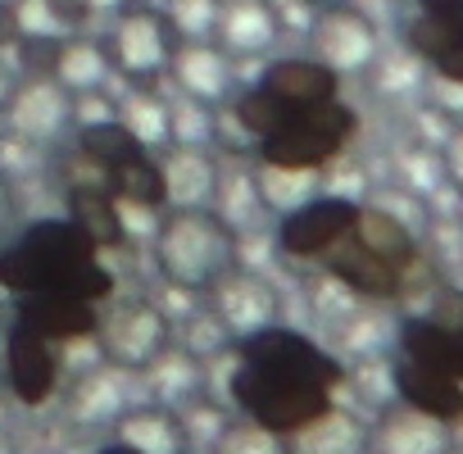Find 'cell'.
I'll return each mask as SVG.
<instances>
[{
  "label": "cell",
  "mask_w": 463,
  "mask_h": 454,
  "mask_svg": "<svg viewBox=\"0 0 463 454\" xmlns=\"http://www.w3.org/2000/svg\"><path fill=\"white\" fill-rule=\"evenodd\" d=\"M96 454H137V449H132V445H123V440L114 436V440H109V445H100Z\"/></svg>",
  "instance_id": "cell-38"
},
{
  "label": "cell",
  "mask_w": 463,
  "mask_h": 454,
  "mask_svg": "<svg viewBox=\"0 0 463 454\" xmlns=\"http://www.w3.org/2000/svg\"><path fill=\"white\" fill-rule=\"evenodd\" d=\"M73 132H78V155H82V159H91L109 182H114V173H123L128 164H137L141 155H150L146 146H137V141H132V132H128L118 118L87 123V128H73Z\"/></svg>",
  "instance_id": "cell-25"
},
{
  "label": "cell",
  "mask_w": 463,
  "mask_h": 454,
  "mask_svg": "<svg viewBox=\"0 0 463 454\" xmlns=\"http://www.w3.org/2000/svg\"><path fill=\"white\" fill-rule=\"evenodd\" d=\"M341 382H345V368L332 350H323L296 327L273 323L237 341L227 395L241 418L269 427L273 436H291L336 404Z\"/></svg>",
  "instance_id": "cell-1"
},
{
  "label": "cell",
  "mask_w": 463,
  "mask_h": 454,
  "mask_svg": "<svg viewBox=\"0 0 463 454\" xmlns=\"http://www.w3.org/2000/svg\"><path fill=\"white\" fill-rule=\"evenodd\" d=\"M0 118H5L10 141H19V146H51L64 132H73V96L55 78L42 73V78L14 82Z\"/></svg>",
  "instance_id": "cell-7"
},
{
  "label": "cell",
  "mask_w": 463,
  "mask_h": 454,
  "mask_svg": "<svg viewBox=\"0 0 463 454\" xmlns=\"http://www.w3.org/2000/svg\"><path fill=\"white\" fill-rule=\"evenodd\" d=\"M282 42V14L273 0H222L213 46L237 64V60H269Z\"/></svg>",
  "instance_id": "cell-11"
},
{
  "label": "cell",
  "mask_w": 463,
  "mask_h": 454,
  "mask_svg": "<svg viewBox=\"0 0 463 454\" xmlns=\"http://www.w3.org/2000/svg\"><path fill=\"white\" fill-rule=\"evenodd\" d=\"M14 318L28 323L33 332H42L46 341L69 345V341L96 336L100 305H91V300H82V296H69V291H42V296H19Z\"/></svg>",
  "instance_id": "cell-13"
},
{
  "label": "cell",
  "mask_w": 463,
  "mask_h": 454,
  "mask_svg": "<svg viewBox=\"0 0 463 454\" xmlns=\"http://www.w3.org/2000/svg\"><path fill=\"white\" fill-rule=\"evenodd\" d=\"M155 269L173 291L209 296V287L241 264V232L213 204H168L155 227Z\"/></svg>",
  "instance_id": "cell-3"
},
{
  "label": "cell",
  "mask_w": 463,
  "mask_h": 454,
  "mask_svg": "<svg viewBox=\"0 0 463 454\" xmlns=\"http://www.w3.org/2000/svg\"><path fill=\"white\" fill-rule=\"evenodd\" d=\"M204 454H287L282 436L250 418H222V427L204 440Z\"/></svg>",
  "instance_id": "cell-31"
},
{
  "label": "cell",
  "mask_w": 463,
  "mask_h": 454,
  "mask_svg": "<svg viewBox=\"0 0 463 454\" xmlns=\"http://www.w3.org/2000/svg\"><path fill=\"white\" fill-rule=\"evenodd\" d=\"M359 132V114L336 96L318 109L291 114L273 137L260 141V164L269 168H300V173H323L332 159L345 155V146Z\"/></svg>",
  "instance_id": "cell-5"
},
{
  "label": "cell",
  "mask_w": 463,
  "mask_h": 454,
  "mask_svg": "<svg viewBox=\"0 0 463 454\" xmlns=\"http://www.w3.org/2000/svg\"><path fill=\"white\" fill-rule=\"evenodd\" d=\"M177 42H213L218 28V0H168L164 10Z\"/></svg>",
  "instance_id": "cell-32"
},
{
  "label": "cell",
  "mask_w": 463,
  "mask_h": 454,
  "mask_svg": "<svg viewBox=\"0 0 463 454\" xmlns=\"http://www.w3.org/2000/svg\"><path fill=\"white\" fill-rule=\"evenodd\" d=\"M168 78H173L177 96L200 100L209 109H222L232 100V91H237L232 87V60L213 42H177Z\"/></svg>",
  "instance_id": "cell-12"
},
{
  "label": "cell",
  "mask_w": 463,
  "mask_h": 454,
  "mask_svg": "<svg viewBox=\"0 0 463 454\" xmlns=\"http://www.w3.org/2000/svg\"><path fill=\"white\" fill-rule=\"evenodd\" d=\"M359 218V200L350 195H314L282 213L278 222V251L287 260H323Z\"/></svg>",
  "instance_id": "cell-8"
},
{
  "label": "cell",
  "mask_w": 463,
  "mask_h": 454,
  "mask_svg": "<svg viewBox=\"0 0 463 454\" xmlns=\"http://www.w3.org/2000/svg\"><path fill=\"white\" fill-rule=\"evenodd\" d=\"M305 5H314V10H345V5H354V0H305Z\"/></svg>",
  "instance_id": "cell-37"
},
{
  "label": "cell",
  "mask_w": 463,
  "mask_h": 454,
  "mask_svg": "<svg viewBox=\"0 0 463 454\" xmlns=\"http://www.w3.org/2000/svg\"><path fill=\"white\" fill-rule=\"evenodd\" d=\"M128 5H146V10H168V0H128Z\"/></svg>",
  "instance_id": "cell-40"
},
{
  "label": "cell",
  "mask_w": 463,
  "mask_h": 454,
  "mask_svg": "<svg viewBox=\"0 0 463 454\" xmlns=\"http://www.w3.org/2000/svg\"><path fill=\"white\" fill-rule=\"evenodd\" d=\"M114 431L137 454H191L195 449L182 413L168 404H128L123 418L114 422Z\"/></svg>",
  "instance_id": "cell-18"
},
{
  "label": "cell",
  "mask_w": 463,
  "mask_h": 454,
  "mask_svg": "<svg viewBox=\"0 0 463 454\" xmlns=\"http://www.w3.org/2000/svg\"><path fill=\"white\" fill-rule=\"evenodd\" d=\"M118 105V123L132 132L137 146H146L150 155L155 150H168L173 146V123H168V100L155 91V87H132Z\"/></svg>",
  "instance_id": "cell-24"
},
{
  "label": "cell",
  "mask_w": 463,
  "mask_h": 454,
  "mask_svg": "<svg viewBox=\"0 0 463 454\" xmlns=\"http://www.w3.org/2000/svg\"><path fill=\"white\" fill-rule=\"evenodd\" d=\"M51 78H55L69 96H96V91H105V87H109L114 69H109V55H105V46H100V42H91V37L73 33V37H64V42L55 46Z\"/></svg>",
  "instance_id": "cell-21"
},
{
  "label": "cell",
  "mask_w": 463,
  "mask_h": 454,
  "mask_svg": "<svg viewBox=\"0 0 463 454\" xmlns=\"http://www.w3.org/2000/svg\"><path fill=\"white\" fill-rule=\"evenodd\" d=\"M19 42V0H0V51Z\"/></svg>",
  "instance_id": "cell-33"
},
{
  "label": "cell",
  "mask_w": 463,
  "mask_h": 454,
  "mask_svg": "<svg viewBox=\"0 0 463 454\" xmlns=\"http://www.w3.org/2000/svg\"><path fill=\"white\" fill-rule=\"evenodd\" d=\"M400 359L422 364L431 373H445L463 382V318H404L400 323Z\"/></svg>",
  "instance_id": "cell-16"
},
{
  "label": "cell",
  "mask_w": 463,
  "mask_h": 454,
  "mask_svg": "<svg viewBox=\"0 0 463 454\" xmlns=\"http://www.w3.org/2000/svg\"><path fill=\"white\" fill-rule=\"evenodd\" d=\"M10 91H14V78L0 69V109H5V100H10Z\"/></svg>",
  "instance_id": "cell-39"
},
{
  "label": "cell",
  "mask_w": 463,
  "mask_h": 454,
  "mask_svg": "<svg viewBox=\"0 0 463 454\" xmlns=\"http://www.w3.org/2000/svg\"><path fill=\"white\" fill-rule=\"evenodd\" d=\"M69 213L78 222V232L105 255V251H118L128 241V218H123V200L114 195L109 182H82V186H69Z\"/></svg>",
  "instance_id": "cell-17"
},
{
  "label": "cell",
  "mask_w": 463,
  "mask_h": 454,
  "mask_svg": "<svg viewBox=\"0 0 463 454\" xmlns=\"http://www.w3.org/2000/svg\"><path fill=\"white\" fill-rule=\"evenodd\" d=\"M227 114H232V123H237L255 146L264 141V137H273L287 118H291V109L264 87V82H255V87H241V91H232V100H227Z\"/></svg>",
  "instance_id": "cell-27"
},
{
  "label": "cell",
  "mask_w": 463,
  "mask_h": 454,
  "mask_svg": "<svg viewBox=\"0 0 463 454\" xmlns=\"http://www.w3.org/2000/svg\"><path fill=\"white\" fill-rule=\"evenodd\" d=\"M255 191H260V204L264 209H282L291 213L296 204L314 200V182L318 173H300V168H269V164H255Z\"/></svg>",
  "instance_id": "cell-30"
},
{
  "label": "cell",
  "mask_w": 463,
  "mask_h": 454,
  "mask_svg": "<svg viewBox=\"0 0 463 454\" xmlns=\"http://www.w3.org/2000/svg\"><path fill=\"white\" fill-rule=\"evenodd\" d=\"M173 345H177L182 355H191L195 364H209V359H218V355H227V350H237V336L222 327V318H218L209 305H200V309H191V314L182 318V327L173 323Z\"/></svg>",
  "instance_id": "cell-28"
},
{
  "label": "cell",
  "mask_w": 463,
  "mask_h": 454,
  "mask_svg": "<svg viewBox=\"0 0 463 454\" xmlns=\"http://www.w3.org/2000/svg\"><path fill=\"white\" fill-rule=\"evenodd\" d=\"M404 42H409V51H413L418 60H427L445 82H463V33H454V28H445V24L418 14V19L404 28Z\"/></svg>",
  "instance_id": "cell-26"
},
{
  "label": "cell",
  "mask_w": 463,
  "mask_h": 454,
  "mask_svg": "<svg viewBox=\"0 0 463 454\" xmlns=\"http://www.w3.org/2000/svg\"><path fill=\"white\" fill-rule=\"evenodd\" d=\"M436 24H445V28L463 33V0H454V5H449V14H445V19H436Z\"/></svg>",
  "instance_id": "cell-36"
},
{
  "label": "cell",
  "mask_w": 463,
  "mask_h": 454,
  "mask_svg": "<svg viewBox=\"0 0 463 454\" xmlns=\"http://www.w3.org/2000/svg\"><path fill=\"white\" fill-rule=\"evenodd\" d=\"M209 309L222 318V327H227L232 336L246 341V336H255V332H264V327L278 323L282 296H278V287H273L264 273L237 264V269H227V273L209 287Z\"/></svg>",
  "instance_id": "cell-9"
},
{
  "label": "cell",
  "mask_w": 463,
  "mask_h": 454,
  "mask_svg": "<svg viewBox=\"0 0 463 454\" xmlns=\"http://www.w3.org/2000/svg\"><path fill=\"white\" fill-rule=\"evenodd\" d=\"M0 291H10L14 300L69 291L105 305L114 296V273L105 269V255L78 232L73 218H37L10 246H0Z\"/></svg>",
  "instance_id": "cell-2"
},
{
  "label": "cell",
  "mask_w": 463,
  "mask_h": 454,
  "mask_svg": "<svg viewBox=\"0 0 463 454\" xmlns=\"http://www.w3.org/2000/svg\"><path fill=\"white\" fill-rule=\"evenodd\" d=\"M449 5H454V0H418V14H427V19H445Z\"/></svg>",
  "instance_id": "cell-35"
},
{
  "label": "cell",
  "mask_w": 463,
  "mask_h": 454,
  "mask_svg": "<svg viewBox=\"0 0 463 454\" xmlns=\"http://www.w3.org/2000/svg\"><path fill=\"white\" fill-rule=\"evenodd\" d=\"M282 449L287 454H359L364 449V427L341 404H332L327 413H318L300 431L282 436Z\"/></svg>",
  "instance_id": "cell-23"
},
{
  "label": "cell",
  "mask_w": 463,
  "mask_h": 454,
  "mask_svg": "<svg viewBox=\"0 0 463 454\" xmlns=\"http://www.w3.org/2000/svg\"><path fill=\"white\" fill-rule=\"evenodd\" d=\"M291 114H300V109H318V105H327V100H336L341 96V73L336 69H327L323 60H314V55H282V60H269V69H264V78H260Z\"/></svg>",
  "instance_id": "cell-15"
},
{
  "label": "cell",
  "mask_w": 463,
  "mask_h": 454,
  "mask_svg": "<svg viewBox=\"0 0 463 454\" xmlns=\"http://www.w3.org/2000/svg\"><path fill=\"white\" fill-rule=\"evenodd\" d=\"M309 55L323 60L327 69H336L341 78L364 69L373 60V28H368V19L354 14V5L323 10L314 19V33H309Z\"/></svg>",
  "instance_id": "cell-14"
},
{
  "label": "cell",
  "mask_w": 463,
  "mask_h": 454,
  "mask_svg": "<svg viewBox=\"0 0 463 454\" xmlns=\"http://www.w3.org/2000/svg\"><path fill=\"white\" fill-rule=\"evenodd\" d=\"M10 218H14V186H10L5 168H0V232L10 227Z\"/></svg>",
  "instance_id": "cell-34"
},
{
  "label": "cell",
  "mask_w": 463,
  "mask_h": 454,
  "mask_svg": "<svg viewBox=\"0 0 463 454\" xmlns=\"http://www.w3.org/2000/svg\"><path fill=\"white\" fill-rule=\"evenodd\" d=\"M100 46L118 78H128L132 87H155L159 78H168L177 37H173L164 10H146V5H128L123 0V10L114 14V28Z\"/></svg>",
  "instance_id": "cell-6"
},
{
  "label": "cell",
  "mask_w": 463,
  "mask_h": 454,
  "mask_svg": "<svg viewBox=\"0 0 463 454\" xmlns=\"http://www.w3.org/2000/svg\"><path fill=\"white\" fill-rule=\"evenodd\" d=\"M114 195L123 204H137V209H150V213H164L168 209V182H164V164L155 155H141L137 164H128L123 173H114Z\"/></svg>",
  "instance_id": "cell-29"
},
{
  "label": "cell",
  "mask_w": 463,
  "mask_h": 454,
  "mask_svg": "<svg viewBox=\"0 0 463 454\" xmlns=\"http://www.w3.org/2000/svg\"><path fill=\"white\" fill-rule=\"evenodd\" d=\"M91 341H96L105 368H114L123 377L150 373L173 350V318L150 296H123L109 309H100Z\"/></svg>",
  "instance_id": "cell-4"
},
{
  "label": "cell",
  "mask_w": 463,
  "mask_h": 454,
  "mask_svg": "<svg viewBox=\"0 0 463 454\" xmlns=\"http://www.w3.org/2000/svg\"><path fill=\"white\" fill-rule=\"evenodd\" d=\"M164 182H168V204H213L222 186L218 150L213 146H168Z\"/></svg>",
  "instance_id": "cell-19"
},
{
  "label": "cell",
  "mask_w": 463,
  "mask_h": 454,
  "mask_svg": "<svg viewBox=\"0 0 463 454\" xmlns=\"http://www.w3.org/2000/svg\"><path fill=\"white\" fill-rule=\"evenodd\" d=\"M123 373L114 368H96L87 377H78V386L69 391V422L73 427H114L128 409V395H123Z\"/></svg>",
  "instance_id": "cell-22"
},
{
  "label": "cell",
  "mask_w": 463,
  "mask_h": 454,
  "mask_svg": "<svg viewBox=\"0 0 463 454\" xmlns=\"http://www.w3.org/2000/svg\"><path fill=\"white\" fill-rule=\"evenodd\" d=\"M60 373H64L60 345L14 318V323L5 327V382H10L14 400L28 404V409L51 404L55 391H60Z\"/></svg>",
  "instance_id": "cell-10"
},
{
  "label": "cell",
  "mask_w": 463,
  "mask_h": 454,
  "mask_svg": "<svg viewBox=\"0 0 463 454\" xmlns=\"http://www.w3.org/2000/svg\"><path fill=\"white\" fill-rule=\"evenodd\" d=\"M391 377H395L400 400H404L413 413H427V418H436V422H445V427L463 422V382H454V377H445V373H431V368H422V364H409V359H400Z\"/></svg>",
  "instance_id": "cell-20"
}]
</instances>
